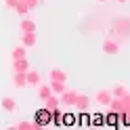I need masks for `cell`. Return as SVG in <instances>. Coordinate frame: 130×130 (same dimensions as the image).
<instances>
[{
  "label": "cell",
  "instance_id": "cell-1",
  "mask_svg": "<svg viewBox=\"0 0 130 130\" xmlns=\"http://www.w3.org/2000/svg\"><path fill=\"white\" fill-rule=\"evenodd\" d=\"M120 51H122V46L118 42H113V40H105L103 42V53L105 55H118Z\"/></svg>",
  "mask_w": 130,
  "mask_h": 130
},
{
  "label": "cell",
  "instance_id": "cell-2",
  "mask_svg": "<svg viewBox=\"0 0 130 130\" xmlns=\"http://www.w3.org/2000/svg\"><path fill=\"white\" fill-rule=\"evenodd\" d=\"M0 107H2L6 113H13L17 109V101L13 99V96H2V101H0Z\"/></svg>",
  "mask_w": 130,
  "mask_h": 130
},
{
  "label": "cell",
  "instance_id": "cell-3",
  "mask_svg": "<svg viewBox=\"0 0 130 130\" xmlns=\"http://www.w3.org/2000/svg\"><path fill=\"white\" fill-rule=\"evenodd\" d=\"M48 76H51V82H63L65 80V71L63 69H51Z\"/></svg>",
  "mask_w": 130,
  "mask_h": 130
},
{
  "label": "cell",
  "instance_id": "cell-4",
  "mask_svg": "<svg viewBox=\"0 0 130 130\" xmlns=\"http://www.w3.org/2000/svg\"><path fill=\"white\" fill-rule=\"evenodd\" d=\"M23 44H25V46H36V31H25Z\"/></svg>",
  "mask_w": 130,
  "mask_h": 130
},
{
  "label": "cell",
  "instance_id": "cell-5",
  "mask_svg": "<svg viewBox=\"0 0 130 130\" xmlns=\"http://www.w3.org/2000/svg\"><path fill=\"white\" fill-rule=\"evenodd\" d=\"M25 82L27 84H40V74L38 71H27L25 74Z\"/></svg>",
  "mask_w": 130,
  "mask_h": 130
},
{
  "label": "cell",
  "instance_id": "cell-6",
  "mask_svg": "<svg viewBox=\"0 0 130 130\" xmlns=\"http://www.w3.org/2000/svg\"><path fill=\"white\" fill-rule=\"evenodd\" d=\"M109 90H99V94H96V103H101V105H107L109 103Z\"/></svg>",
  "mask_w": 130,
  "mask_h": 130
},
{
  "label": "cell",
  "instance_id": "cell-7",
  "mask_svg": "<svg viewBox=\"0 0 130 130\" xmlns=\"http://www.w3.org/2000/svg\"><path fill=\"white\" fill-rule=\"evenodd\" d=\"M116 96H124L126 92H128V88H126V84H116L113 86V90H111Z\"/></svg>",
  "mask_w": 130,
  "mask_h": 130
},
{
  "label": "cell",
  "instance_id": "cell-8",
  "mask_svg": "<svg viewBox=\"0 0 130 130\" xmlns=\"http://www.w3.org/2000/svg\"><path fill=\"white\" fill-rule=\"evenodd\" d=\"M11 55H13V59H25V48L23 46H15Z\"/></svg>",
  "mask_w": 130,
  "mask_h": 130
},
{
  "label": "cell",
  "instance_id": "cell-9",
  "mask_svg": "<svg viewBox=\"0 0 130 130\" xmlns=\"http://www.w3.org/2000/svg\"><path fill=\"white\" fill-rule=\"evenodd\" d=\"M13 84H15V86H21V88H23V86L27 84V82H25V74H17V76L13 78Z\"/></svg>",
  "mask_w": 130,
  "mask_h": 130
},
{
  "label": "cell",
  "instance_id": "cell-10",
  "mask_svg": "<svg viewBox=\"0 0 130 130\" xmlns=\"http://www.w3.org/2000/svg\"><path fill=\"white\" fill-rule=\"evenodd\" d=\"M21 29H23V31H36L34 21H23V23H21Z\"/></svg>",
  "mask_w": 130,
  "mask_h": 130
},
{
  "label": "cell",
  "instance_id": "cell-11",
  "mask_svg": "<svg viewBox=\"0 0 130 130\" xmlns=\"http://www.w3.org/2000/svg\"><path fill=\"white\" fill-rule=\"evenodd\" d=\"M48 94H51V88H48V86L40 88V96H42V99H48Z\"/></svg>",
  "mask_w": 130,
  "mask_h": 130
},
{
  "label": "cell",
  "instance_id": "cell-12",
  "mask_svg": "<svg viewBox=\"0 0 130 130\" xmlns=\"http://www.w3.org/2000/svg\"><path fill=\"white\" fill-rule=\"evenodd\" d=\"M4 2L9 4V6H15V0H4Z\"/></svg>",
  "mask_w": 130,
  "mask_h": 130
},
{
  "label": "cell",
  "instance_id": "cell-13",
  "mask_svg": "<svg viewBox=\"0 0 130 130\" xmlns=\"http://www.w3.org/2000/svg\"><path fill=\"white\" fill-rule=\"evenodd\" d=\"M96 2H107V0H96Z\"/></svg>",
  "mask_w": 130,
  "mask_h": 130
},
{
  "label": "cell",
  "instance_id": "cell-14",
  "mask_svg": "<svg viewBox=\"0 0 130 130\" xmlns=\"http://www.w3.org/2000/svg\"><path fill=\"white\" fill-rule=\"evenodd\" d=\"M118 2H128V0H118Z\"/></svg>",
  "mask_w": 130,
  "mask_h": 130
}]
</instances>
